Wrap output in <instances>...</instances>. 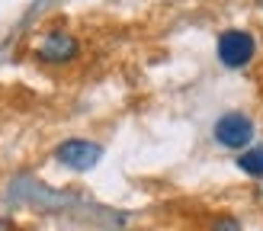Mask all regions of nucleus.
Wrapping results in <instances>:
<instances>
[{
    "label": "nucleus",
    "instance_id": "1",
    "mask_svg": "<svg viewBox=\"0 0 263 231\" xmlns=\"http://www.w3.org/2000/svg\"><path fill=\"white\" fill-rule=\"evenodd\" d=\"M215 51H218V61L225 64L228 71H241L254 58L257 38H254V32H247V29H225L218 35V42H215Z\"/></svg>",
    "mask_w": 263,
    "mask_h": 231
},
{
    "label": "nucleus",
    "instance_id": "2",
    "mask_svg": "<svg viewBox=\"0 0 263 231\" xmlns=\"http://www.w3.org/2000/svg\"><path fill=\"white\" fill-rule=\"evenodd\" d=\"M212 135H215V141L221 148L247 151V148H251V138H254V119L244 116V112H225V116L215 119Z\"/></svg>",
    "mask_w": 263,
    "mask_h": 231
},
{
    "label": "nucleus",
    "instance_id": "3",
    "mask_svg": "<svg viewBox=\"0 0 263 231\" xmlns=\"http://www.w3.org/2000/svg\"><path fill=\"white\" fill-rule=\"evenodd\" d=\"M55 158L71 167V170H90L100 158H103V148L97 145V141H87V138H71V141H61Z\"/></svg>",
    "mask_w": 263,
    "mask_h": 231
},
{
    "label": "nucleus",
    "instance_id": "4",
    "mask_svg": "<svg viewBox=\"0 0 263 231\" xmlns=\"http://www.w3.org/2000/svg\"><path fill=\"white\" fill-rule=\"evenodd\" d=\"M35 55L42 61H71L77 55V42H74V35H68V32H48L42 42H39Z\"/></svg>",
    "mask_w": 263,
    "mask_h": 231
},
{
    "label": "nucleus",
    "instance_id": "5",
    "mask_svg": "<svg viewBox=\"0 0 263 231\" xmlns=\"http://www.w3.org/2000/svg\"><path fill=\"white\" fill-rule=\"evenodd\" d=\"M238 167L247 177H263V145H251L238 154Z\"/></svg>",
    "mask_w": 263,
    "mask_h": 231
},
{
    "label": "nucleus",
    "instance_id": "6",
    "mask_svg": "<svg viewBox=\"0 0 263 231\" xmlns=\"http://www.w3.org/2000/svg\"><path fill=\"white\" fill-rule=\"evenodd\" d=\"M212 231H241V225L234 222L231 215H225V218H218V222H215V228H212Z\"/></svg>",
    "mask_w": 263,
    "mask_h": 231
}]
</instances>
